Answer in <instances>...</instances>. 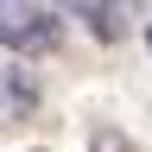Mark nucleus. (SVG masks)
Instances as JSON below:
<instances>
[{"label": "nucleus", "instance_id": "obj_1", "mask_svg": "<svg viewBox=\"0 0 152 152\" xmlns=\"http://www.w3.org/2000/svg\"><path fill=\"white\" fill-rule=\"evenodd\" d=\"M0 45L19 57H45L64 45V26H57L51 0H0Z\"/></svg>", "mask_w": 152, "mask_h": 152}, {"label": "nucleus", "instance_id": "obj_2", "mask_svg": "<svg viewBox=\"0 0 152 152\" xmlns=\"http://www.w3.org/2000/svg\"><path fill=\"white\" fill-rule=\"evenodd\" d=\"M32 108H38V83H32L26 57L0 45V114H7V121H19V114H32Z\"/></svg>", "mask_w": 152, "mask_h": 152}, {"label": "nucleus", "instance_id": "obj_3", "mask_svg": "<svg viewBox=\"0 0 152 152\" xmlns=\"http://www.w3.org/2000/svg\"><path fill=\"white\" fill-rule=\"evenodd\" d=\"M51 7H64V13H83L95 38H121V13H127V0H51Z\"/></svg>", "mask_w": 152, "mask_h": 152}, {"label": "nucleus", "instance_id": "obj_4", "mask_svg": "<svg viewBox=\"0 0 152 152\" xmlns=\"http://www.w3.org/2000/svg\"><path fill=\"white\" fill-rule=\"evenodd\" d=\"M89 152H140V146H133L121 127H95V133H89Z\"/></svg>", "mask_w": 152, "mask_h": 152}, {"label": "nucleus", "instance_id": "obj_5", "mask_svg": "<svg viewBox=\"0 0 152 152\" xmlns=\"http://www.w3.org/2000/svg\"><path fill=\"white\" fill-rule=\"evenodd\" d=\"M146 45H152V19H146Z\"/></svg>", "mask_w": 152, "mask_h": 152}]
</instances>
